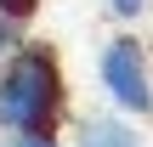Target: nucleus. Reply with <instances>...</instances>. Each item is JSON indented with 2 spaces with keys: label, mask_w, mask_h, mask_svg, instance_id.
I'll use <instances>...</instances> for the list:
<instances>
[{
  "label": "nucleus",
  "mask_w": 153,
  "mask_h": 147,
  "mask_svg": "<svg viewBox=\"0 0 153 147\" xmlns=\"http://www.w3.org/2000/svg\"><path fill=\"white\" fill-rule=\"evenodd\" d=\"M62 119V68L57 51L23 40L0 62V130L6 136H51Z\"/></svg>",
  "instance_id": "obj_1"
},
{
  "label": "nucleus",
  "mask_w": 153,
  "mask_h": 147,
  "mask_svg": "<svg viewBox=\"0 0 153 147\" xmlns=\"http://www.w3.org/2000/svg\"><path fill=\"white\" fill-rule=\"evenodd\" d=\"M0 147H57V142H51V136H6Z\"/></svg>",
  "instance_id": "obj_7"
},
{
  "label": "nucleus",
  "mask_w": 153,
  "mask_h": 147,
  "mask_svg": "<svg viewBox=\"0 0 153 147\" xmlns=\"http://www.w3.org/2000/svg\"><path fill=\"white\" fill-rule=\"evenodd\" d=\"M97 79H102V91L114 96V108H125V113H136V119L153 113V68H148V51H142L136 34H114V40L102 45Z\"/></svg>",
  "instance_id": "obj_2"
},
{
  "label": "nucleus",
  "mask_w": 153,
  "mask_h": 147,
  "mask_svg": "<svg viewBox=\"0 0 153 147\" xmlns=\"http://www.w3.org/2000/svg\"><path fill=\"white\" fill-rule=\"evenodd\" d=\"M0 11L17 17V23H28V17H34V0H0Z\"/></svg>",
  "instance_id": "obj_5"
},
{
  "label": "nucleus",
  "mask_w": 153,
  "mask_h": 147,
  "mask_svg": "<svg viewBox=\"0 0 153 147\" xmlns=\"http://www.w3.org/2000/svg\"><path fill=\"white\" fill-rule=\"evenodd\" d=\"M108 6H114V17H125V23H131V17H142V6H148V0H108Z\"/></svg>",
  "instance_id": "obj_6"
},
{
  "label": "nucleus",
  "mask_w": 153,
  "mask_h": 147,
  "mask_svg": "<svg viewBox=\"0 0 153 147\" xmlns=\"http://www.w3.org/2000/svg\"><path fill=\"white\" fill-rule=\"evenodd\" d=\"M79 147H142V142H136V130H131L125 119H114V113H91V119L79 125Z\"/></svg>",
  "instance_id": "obj_3"
},
{
  "label": "nucleus",
  "mask_w": 153,
  "mask_h": 147,
  "mask_svg": "<svg viewBox=\"0 0 153 147\" xmlns=\"http://www.w3.org/2000/svg\"><path fill=\"white\" fill-rule=\"evenodd\" d=\"M17 45H23V23H17V17H6V11H0V62H6V57H11V51H17Z\"/></svg>",
  "instance_id": "obj_4"
}]
</instances>
